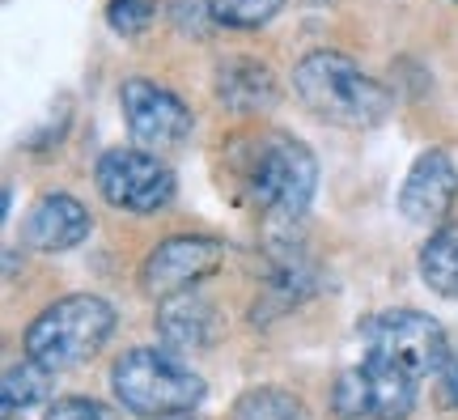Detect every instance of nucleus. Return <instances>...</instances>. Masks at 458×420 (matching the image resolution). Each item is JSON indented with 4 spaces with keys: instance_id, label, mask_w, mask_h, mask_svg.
<instances>
[{
    "instance_id": "nucleus-1",
    "label": "nucleus",
    "mask_w": 458,
    "mask_h": 420,
    "mask_svg": "<svg viewBox=\"0 0 458 420\" xmlns=\"http://www.w3.org/2000/svg\"><path fill=\"white\" fill-rule=\"evenodd\" d=\"M301 107L335 128H374L391 115V94L340 51H310L293 68Z\"/></svg>"
},
{
    "instance_id": "nucleus-2",
    "label": "nucleus",
    "mask_w": 458,
    "mask_h": 420,
    "mask_svg": "<svg viewBox=\"0 0 458 420\" xmlns=\"http://www.w3.org/2000/svg\"><path fill=\"white\" fill-rule=\"evenodd\" d=\"M114 399L123 412L145 420H162L170 412H191L204 399V378L182 365L170 348H131L111 370Z\"/></svg>"
},
{
    "instance_id": "nucleus-3",
    "label": "nucleus",
    "mask_w": 458,
    "mask_h": 420,
    "mask_svg": "<svg viewBox=\"0 0 458 420\" xmlns=\"http://www.w3.org/2000/svg\"><path fill=\"white\" fill-rule=\"evenodd\" d=\"M114 331V306L98 293H72L51 302L26 331V356L51 373L72 370L98 353Z\"/></svg>"
},
{
    "instance_id": "nucleus-4",
    "label": "nucleus",
    "mask_w": 458,
    "mask_h": 420,
    "mask_svg": "<svg viewBox=\"0 0 458 420\" xmlns=\"http://www.w3.org/2000/svg\"><path fill=\"white\" fill-rule=\"evenodd\" d=\"M242 183L250 200L267 217L297 221L310 209L314 187H318V162L314 153L293 136H263L255 141L250 158L242 166Z\"/></svg>"
},
{
    "instance_id": "nucleus-5",
    "label": "nucleus",
    "mask_w": 458,
    "mask_h": 420,
    "mask_svg": "<svg viewBox=\"0 0 458 420\" xmlns=\"http://www.w3.org/2000/svg\"><path fill=\"white\" fill-rule=\"evenodd\" d=\"M360 339H365V356H377L394 370H403L411 382L437 378L450 356L442 323L420 310H382L374 319H365Z\"/></svg>"
},
{
    "instance_id": "nucleus-6",
    "label": "nucleus",
    "mask_w": 458,
    "mask_h": 420,
    "mask_svg": "<svg viewBox=\"0 0 458 420\" xmlns=\"http://www.w3.org/2000/svg\"><path fill=\"white\" fill-rule=\"evenodd\" d=\"M94 183L106 204L123 212H162L170 200H174V175L170 166L148 153V149H131V145H119V149H106L94 166Z\"/></svg>"
},
{
    "instance_id": "nucleus-7",
    "label": "nucleus",
    "mask_w": 458,
    "mask_h": 420,
    "mask_svg": "<svg viewBox=\"0 0 458 420\" xmlns=\"http://www.w3.org/2000/svg\"><path fill=\"white\" fill-rule=\"evenodd\" d=\"M416 407V382L377 356L344 370L331 387V412L340 420H408Z\"/></svg>"
},
{
    "instance_id": "nucleus-8",
    "label": "nucleus",
    "mask_w": 458,
    "mask_h": 420,
    "mask_svg": "<svg viewBox=\"0 0 458 420\" xmlns=\"http://www.w3.org/2000/svg\"><path fill=\"white\" fill-rule=\"evenodd\" d=\"M119 107H123V119H128L131 136L148 149H174L191 136V128H196V119H191V111H187V102H182L174 90L148 81V77H131V81H123V90H119Z\"/></svg>"
},
{
    "instance_id": "nucleus-9",
    "label": "nucleus",
    "mask_w": 458,
    "mask_h": 420,
    "mask_svg": "<svg viewBox=\"0 0 458 420\" xmlns=\"http://www.w3.org/2000/svg\"><path fill=\"white\" fill-rule=\"evenodd\" d=\"M225 263V246L216 238H165L148 251L145 268H140V280H145V293L148 297H179V293H191L199 280H208Z\"/></svg>"
},
{
    "instance_id": "nucleus-10",
    "label": "nucleus",
    "mask_w": 458,
    "mask_h": 420,
    "mask_svg": "<svg viewBox=\"0 0 458 420\" xmlns=\"http://www.w3.org/2000/svg\"><path fill=\"white\" fill-rule=\"evenodd\" d=\"M458 200V170L450 162V153L442 149H428L411 162L408 178H403V192H399V209L411 226H433L442 229L445 217L454 212Z\"/></svg>"
},
{
    "instance_id": "nucleus-11",
    "label": "nucleus",
    "mask_w": 458,
    "mask_h": 420,
    "mask_svg": "<svg viewBox=\"0 0 458 420\" xmlns=\"http://www.w3.org/2000/svg\"><path fill=\"white\" fill-rule=\"evenodd\" d=\"M89 238V212L77 195H64V192H51L43 195L38 204L30 209L26 217V243L34 251H72V246H81Z\"/></svg>"
},
{
    "instance_id": "nucleus-12",
    "label": "nucleus",
    "mask_w": 458,
    "mask_h": 420,
    "mask_svg": "<svg viewBox=\"0 0 458 420\" xmlns=\"http://www.w3.org/2000/svg\"><path fill=\"white\" fill-rule=\"evenodd\" d=\"M157 336L170 353H204L216 339V310L199 293L165 297L157 310Z\"/></svg>"
},
{
    "instance_id": "nucleus-13",
    "label": "nucleus",
    "mask_w": 458,
    "mask_h": 420,
    "mask_svg": "<svg viewBox=\"0 0 458 420\" xmlns=\"http://www.w3.org/2000/svg\"><path fill=\"white\" fill-rule=\"evenodd\" d=\"M216 98L238 115L267 111L276 102V77H272L267 64L238 56V60H225V64L216 68Z\"/></svg>"
},
{
    "instance_id": "nucleus-14",
    "label": "nucleus",
    "mask_w": 458,
    "mask_h": 420,
    "mask_svg": "<svg viewBox=\"0 0 458 420\" xmlns=\"http://www.w3.org/2000/svg\"><path fill=\"white\" fill-rule=\"evenodd\" d=\"M420 276L433 293L458 297V226H442L420 246Z\"/></svg>"
},
{
    "instance_id": "nucleus-15",
    "label": "nucleus",
    "mask_w": 458,
    "mask_h": 420,
    "mask_svg": "<svg viewBox=\"0 0 458 420\" xmlns=\"http://www.w3.org/2000/svg\"><path fill=\"white\" fill-rule=\"evenodd\" d=\"M51 395V370L47 365H38V361H17L4 370V382H0V399H4V416H17V412H26V407L43 404Z\"/></svg>"
},
{
    "instance_id": "nucleus-16",
    "label": "nucleus",
    "mask_w": 458,
    "mask_h": 420,
    "mask_svg": "<svg viewBox=\"0 0 458 420\" xmlns=\"http://www.w3.org/2000/svg\"><path fill=\"white\" fill-rule=\"evenodd\" d=\"M229 420H310V407L297 399L293 390L280 387H255L238 395Z\"/></svg>"
},
{
    "instance_id": "nucleus-17",
    "label": "nucleus",
    "mask_w": 458,
    "mask_h": 420,
    "mask_svg": "<svg viewBox=\"0 0 458 420\" xmlns=\"http://www.w3.org/2000/svg\"><path fill=\"white\" fill-rule=\"evenodd\" d=\"M284 9V0H208V17L233 30H255L267 26Z\"/></svg>"
},
{
    "instance_id": "nucleus-18",
    "label": "nucleus",
    "mask_w": 458,
    "mask_h": 420,
    "mask_svg": "<svg viewBox=\"0 0 458 420\" xmlns=\"http://www.w3.org/2000/svg\"><path fill=\"white\" fill-rule=\"evenodd\" d=\"M157 17V0H111L106 4V21L114 34H140L148 21Z\"/></svg>"
},
{
    "instance_id": "nucleus-19",
    "label": "nucleus",
    "mask_w": 458,
    "mask_h": 420,
    "mask_svg": "<svg viewBox=\"0 0 458 420\" xmlns=\"http://www.w3.org/2000/svg\"><path fill=\"white\" fill-rule=\"evenodd\" d=\"M47 420H114V412L98 399H85V395H68V399H55L47 407Z\"/></svg>"
},
{
    "instance_id": "nucleus-20",
    "label": "nucleus",
    "mask_w": 458,
    "mask_h": 420,
    "mask_svg": "<svg viewBox=\"0 0 458 420\" xmlns=\"http://www.w3.org/2000/svg\"><path fill=\"white\" fill-rule=\"evenodd\" d=\"M442 395H445V404H450V407H458V348H450V356H445Z\"/></svg>"
},
{
    "instance_id": "nucleus-21",
    "label": "nucleus",
    "mask_w": 458,
    "mask_h": 420,
    "mask_svg": "<svg viewBox=\"0 0 458 420\" xmlns=\"http://www.w3.org/2000/svg\"><path fill=\"white\" fill-rule=\"evenodd\" d=\"M162 420H199V416H191V412H170V416H162Z\"/></svg>"
}]
</instances>
